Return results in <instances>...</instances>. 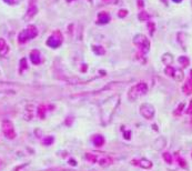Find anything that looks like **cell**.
Here are the masks:
<instances>
[{
    "instance_id": "obj_1",
    "label": "cell",
    "mask_w": 192,
    "mask_h": 171,
    "mask_svg": "<svg viewBox=\"0 0 192 171\" xmlns=\"http://www.w3.org/2000/svg\"><path fill=\"white\" fill-rule=\"evenodd\" d=\"M38 36V29L35 26H28L26 29H23L18 36L19 43H26L28 40H31Z\"/></svg>"
},
{
    "instance_id": "obj_2",
    "label": "cell",
    "mask_w": 192,
    "mask_h": 171,
    "mask_svg": "<svg viewBox=\"0 0 192 171\" xmlns=\"http://www.w3.org/2000/svg\"><path fill=\"white\" fill-rule=\"evenodd\" d=\"M148 91V87L146 83H138V85L133 86L130 90H129V99L130 100H135L138 97L143 96L144 93Z\"/></svg>"
},
{
    "instance_id": "obj_3",
    "label": "cell",
    "mask_w": 192,
    "mask_h": 171,
    "mask_svg": "<svg viewBox=\"0 0 192 171\" xmlns=\"http://www.w3.org/2000/svg\"><path fill=\"white\" fill-rule=\"evenodd\" d=\"M62 41H64L62 34H61L60 31H55V32L48 38V40H47V46L50 47V48L56 49V48L61 46Z\"/></svg>"
},
{
    "instance_id": "obj_4",
    "label": "cell",
    "mask_w": 192,
    "mask_h": 171,
    "mask_svg": "<svg viewBox=\"0 0 192 171\" xmlns=\"http://www.w3.org/2000/svg\"><path fill=\"white\" fill-rule=\"evenodd\" d=\"M2 132L10 140H12V139L16 138V131H14V123L10 120H3L2 121Z\"/></svg>"
},
{
    "instance_id": "obj_5",
    "label": "cell",
    "mask_w": 192,
    "mask_h": 171,
    "mask_svg": "<svg viewBox=\"0 0 192 171\" xmlns=\"http://www.w3.org/2000/svg\"><path fill=\"white\" fill-rule=\"evenodd\" d=\"M133 42H135V46H138L140 49L144 51V52H147L148 50H149V40L146 38L144 36L142 35H138V36L135 37V39H133Z\"/></svg>"
},
{
    "instance_id": "obj_6",
    "label": "cell",
    "mask_w": 192,
    "mask_h": 171,
    "mask_svg": "<svg viewBox=\"0 0 192 171\" xmlns=\"http://www.w3.org/2000/svg\"><path fill=\"white\" fill-rule=\"evenodd\" d=\"M140 112L146 119H151L154 116V108L149 103H144L140 108Z\"/></svg>"
},
{
    "instance_id": "obj_7",
    "label": "cell",
    "mask_w": 192,
    "mask_h": 171,
    "mask_svg": "<svg viewBox=\"0 0 192 171\" xmlns=\"http://www.w3.org/2000/svg\"><path fill=\"white\" fill-rule=\"evenodd\" d=\"M37 11H38V8H37L36 3H35V0H30V3H29L28 10L26 12V16H25V20L28 21L31 18H33L36 16Z\"/></svg>"
},
{
    "instance_id": "obj_8",
    "label": "cell",
    "mask_w": 192,
    "mask_h": 171,
    "mask_svg": "<svg viewBox=\"0 0 192 171\" xmlns=\"http://www.w3.org/2000/svg\"><path fill=\"white\" fill-rule=\"evenodd\" d=\"M30 60L33 64H39L41 62V55L39 50H32L30 52Z\"/></svg>"
},
{
    "instance_id": "obj_9",
    "label": "cell",
    "mask_w": 192,
    "mask_h": 171,
    "mask_svg": "<svg viewBox=\"0 0 192 171\" xmlns=\"http://www.w3.org/2000/svg\"><path fill=\"white\" fill-rule=\"evenodd\" d=\"M110 21V16L107 12H100L98 14V19H97V23L98 25H106Z\"/></svg>"
},
{
    "instance_id": "obj_10",
    "label": "cell",
    "mask_w": 192,
    "mask_h": 171,
    "mask_svg": "<svg viewBox=\"0 0 192 171\" xmlns=\"http://www.w3.org/2000/svg\"><path fill=\"white\" fill-rule=\"evenodd\" d=\"M32 111H33V107H32L31 105H30V106H27L26 111H25V114H23V118H25L27 121L32 119Z\"/></svg>"
},
{
    "instance_id": "obj_11",
    "label": "cell",
    "mask_w": 192,
    "mask_h": 171,
    "mask_svg": "<svg viewBox=\"0 0 192 171\" xmlns=\"http://www.w3.org/2000/svg\"><path fill=\"white\" fill-rule=\"evenodd\" d=\"M103 143H105V138L102 135H97L93 137V144L96 147H101V146H103Z\"/></svg>"
},
{
    "instance_id": "obj_12",
    "label": "cell",
    "mask_w": 192,
    "mask_h": 171,
    "mask_svg": "<svg viewBox=\"0 0 192 171\" xmlns=\"http://www.w3.org/2000/svg\"><path fill=\"white\" fill-rule=\"evenodd\" d=\"M8 46L6 41H5V39H2V38H0V55H6L8 52Z\"/></svg>"
},
{
    "instance_id": "obj_13",
    "label": "cell",
    "mask_w": 192,
    "mask_h": 171,
    "mask_svg": "<svg viewBox=\"0 0 192 171\" xmlns=\"http://www.w3.org/2000/svg\"><path fill=\"white\" fill-rule=\"evenodd\" d=\"M112 163V159L110 157H102L99 160V164L102 166V167H108Z\"/></svg>"
},
{
    "instance_id": "obj_14",
    "label": "cell",
    "mask_w": 192,
    "mask_h": 171,
    "mask_svg": "<svg viewBox=\"0 0 192 171\" xmlns=\"http://www.w3.org/2000/svg\"><path fill=\"white\" fill-rule=\"evenodd\" d=\"M92 49H93V52H94L96 55H99V56H102V55L106 53L105 48H103L102 46H93Z\"/></svg>"
},
{
    "instance_id": "obj_15",
    "label": "cell",
    "mask_w": 192,
    "mask_h": 171,
    "mask_svg": "<svg viewBox=\"0 0 192 171\" xmlns=\"http://www.w3.org/2000/svg\"><path fill=\"white\" fill-rule=\"evenodd\" d=\"M139 166L142 167V168L148 169V168H151V167H152V163L150 162L149 160H147V159H141V160L139 161Z\"/></svg>"
},
{
    "instance_id": "obj_16",
    "label": "cell",
    "mask_w": 192,
    "mask_h": 171,
    "mask_svg": "<svg viewBox=\"0 0 192 171\" xmlns=\"http://www.w3.org/2000/svg\"><path fill=\"white\" fill-rule=\"evenodd\" d=\"M27 68H28V66H27V59L22 58L21 60H20V73H22Z\"/></svg>"
},
{
    "instance_id": "obj_17",
    "label": "cell",
    "mask_w": 192,
    "mask_h": 171,
    "mask_svg": "<svg viewBox=\"0 0 192 171\" xmlns=\"http://www.w3.org/2000/svg\"><path fill=\"white\" fill-rule=\"evenodd\" d=\"M52 142H53V137H47L42 140V143L44 146H50Z\"/></svg>"
},
{
    "instance_id": "obj_18",
    "label": "cell",
    "mask_w": 192,
    "mask_h": 171,
    "mask_svg": "<svg viewBox=\"0 0 192 171\" xmlns=\"http://www.w3.org/2000/svg\"><path fill=\"white\" fill-rule=\"evenodd\" d=\"M44 111H46L44 106H40V107L38 108V116L40 118H44Z\"/></svg>"
},
{
    "instance_id": "obj_19",
    "label": "cell",
    "mask_w": 192,
    "mask_h": 171,
    "mask_svg": "<svg viewBox=\"0 0 192 171\" xmlns=\"http://www.w3.org/2000/svg\"><path fill=\"white\" fill-rule=\"evenodd\" d=\"M183 91L185 93H191L192 92V86L190 82H188L187 85L184 86V88H183Z\"/></svg>"
},
{
    "instance_id": "obj_20",
    "label": "cell",
    "mask_w": 192,
    "mask_h": 171,
    "mask_svg": "<svg viewBox=\"0 0 192 171\" xmlns=\"http://www.w3.org/2000/svg\"><path fill=\"white\" fill-rule=\"evenodd\" d=\"M85 158H87L89 161H91V162H97V158H96V156H93V155H91V153H87V155H85Z\"/></svg>"
},
{
    "instance_id": "obj_21",
    "label": "cell",
    "mask_w": 192,
    "mask_h": 171,
    "mask_svg": "<svg viewBox=\"0 0 192 171\" xmlns=\"http://www.w3.org/2000/svg\"><path fill=\"white\" fill-rule=\"evenodd\" d=\"M118 14H119V17H120V18H124V17L128 14V11H127L126 9H121L120 11L118 12Z\"/></svg>"
},
{
    "instance_id": "obj_22",
    "label": "cell",
    "mask_w": 192,
    "mask_h": 171,
    "mask_svg": "<svg viewBox=\"0 0 192 171\" xmlns=\"http://www.w3.org/2000/svg\"><path fill=\"white\" fill-rule=\"evenodd\" d=\"M163 158H164V160H165L168 163H171V162H172V159H171V156L169 155V153H164Z\"/></svg>"
},
{
    "instance_id": "obj_23",
    "label": "cell",
    "mask_w": 192,
    "mask_h": 171,
    "mask_svg": "<svg viewBox=\"0 0 192 171\" xmlns=\"http://www.w3.org/2000/svg\"><path fill=\"white\" fill-rule=\"evenodd\" d=\"M148 18V14H146V12H141V14H139V19L140 20H146Z\"/></svg>"
},
{
    "instance_id": "obj_24",
    "label": "cell",
    "mask_w": 192,
    "mask_h": 171,
    "mask_svg": "<svg viewBox=\"0 0 192 171\" xmlns=\"http://www.w3.org/2000/svg\"><path fill=\"white\" fill-rule=\"evenodd\" d=\"M5 2H7L8 5H14V2H16V0H3Z\"/></svg>"
},
{
    "instance_id": "obj_25",
    "label": "cell",
    "mask_w": 192,
    "mask_h": 171,
    "mask_svg": "<svg viewBox=\"0 0 192 171\" xmlns=\"http://www.w3.org/2000/svg\"><path fill=\"white\" fill-rule=\"evenodd\" d=\"M113 0H103V2H106V3H111Z\"/></svg>"
},
{
    "instance_id": "obj_26",
    "label": "cell",
    "mask_w": 192,
    "mask_h": 171,
    "mask_svg": "<svg viewBox=\"0 0 192 171\" xmlns=\"http://www.w3.org/2000/svg\"><path fill=\"white\" fill-rule=\"evenodd\" d=\"M129 135H130V132H127V133H124V137H126V139H129Z\"/></svg>"
},
{
    "instance_id": "obj_27",
    "label": "cell",
    "mask_w": 192,
    "mask_h": 171,
    "mask_svg": "<svg viewBox=\"0 0 192 171\" xmlns=\"http://www.w3.org/2000/svg\"><path fill=\"white\" fill-rule=\"evenodd\" d=\"M173 1H174V2H180L181 0H173Z\"/></svg>"
}]
</instances>
